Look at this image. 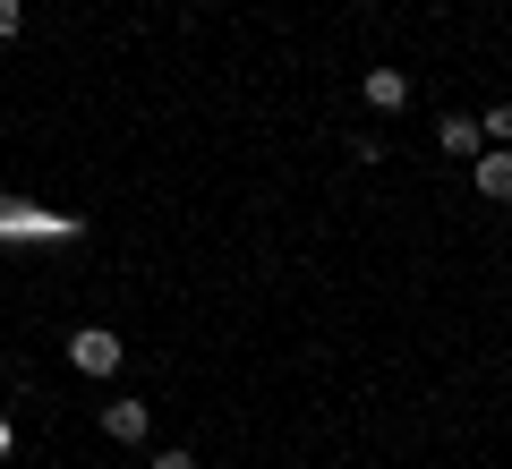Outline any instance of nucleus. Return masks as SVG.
I'll use <instances>...</instances> for the list:
<instances>
[{
    "label": "nucleus",
    "mask_w": 512,
    "mask_h": 469,
    "mask_svg": "<svg viewBox=\"0 0 512 469\" xmlns=\"http://www.w3.org/2000/svg\"><path fill=\"white\" fill-rule=\"evenodd\" d=\"M18 18H26V9H18V0H0V43H9V35H18Z\"/></svg>",
    "instance_id": "nucleus-8"
},
{
    "label": "nucleus",
    "mask_w": 512,
    "mask_h": 469,
    "mask_svg": "<svg viewBox=\"0 0 512 469\" xmlns=\"http://www.w3.org/2000/svg\"><path fill=\"white\" fill-rule=\"evenodd\" d=\"M9 444H18V427H9V418H0V461H9Z\"/></svg>",
    "instance_id": "nucleus-9"
},
{
    "label": "nucleus",
    "mask_w": 512,
    "mask_h": 469,
    "mask_svg": "<svg viewBox=\"0 0 512 469\" xmlns=\"http://www.w3.org/2000/svg\"><path fill=\"white\" fill-rule=\"evenodd\" d=\"M146 427H154V410H146V401H111V410H103V435H111V444H146Z\"/></svg>",
    "instance_id": "nucleus-2"
},
{
    "label": "nucleus",
    "mask_w": 512,
    "mask_h": 469,
    "mask_svg": "<svg viewBox=\"0 0 512 469\" xmlns=\"http://www.w3.org/2000/svg\"><path fill=\"white\" fill-rule=\"evenodd\" d=\"M120 359H128L120 333H103V325H77V333H69V367H77V376H111Z\"/></svg>",
    "instance_id": "nucleus-1"
},
{
    "label": "nucleus",
    "mask_w": 512,
    "mask_h": 469,
    "mask_svg": "<svg viewBox=\"0 0 512 469\" xmlns=\"http://www.w3.org/2000/svg\"><path fill=\"white\" fill-rule=\"evenodd\" d=\"M154 469H197V452H180V444H171V452H154Z\"/></svg>",
    "instance_id": "nucleus-7"
},
{
    "label": "nucleus",
    "mask_w": 512,
    "mask_h": 469,
    "mask_svg": "<svg viewBox=\"0 0 512 469\" xmlns=\"http://www.w3.org/2000/svg\"><path fill=\"white\" fill-rule=\"evenodd\" d=\"M359 94H367V111H402V103H410V77H402V69H367Z\"/></svg>",
    "instance_id": "nucleus-3"
},
{
    "label": "nucleus",
    "mask_w": 512,
    "mask_h": 469,
    "mask_svg": "<svg viewBox=\"0 0 512 469\" xmlns=\"http://www.w3.org/2000/svg\"><path fill=\"white\" fill-rule=\"evenodd\" d=\"M478 197H487V205H512V154H504V145L478 154Z\"/></svg>",
    "instance_id": "nucleus-4"
},
{
    "label": "nucleus",
    "mask_w": 512,
    "mask_h": 469,
    "mask_svg": "<svg viewBox=\"0 0 512 469\" xmlns=\"http://www.w3.org/2000/svg\"><path fill=\"white\" fill-rule=\"evenodd\" d=\"M436 145H444V154H478L487 137H478V120H461V111H444V120H436Z\"/></svg>",
    "instance_id": "nucleus-5"
},
{
    "label": "nucleus",
    "mask_w": 512,
    "mask_h": 469,
    "mask_svg": "<svg viewBox=\"0 0 512 469\" xmlns=\"http://www.w3.org/2000/svg\"><path fill=\"white\" fill-rule=\"evenodd\" d=\"M478 137H512V103H495L487 120H478Z\"/></svg>",
    "instance_id": "nucleus-6"
}]
</instances>
